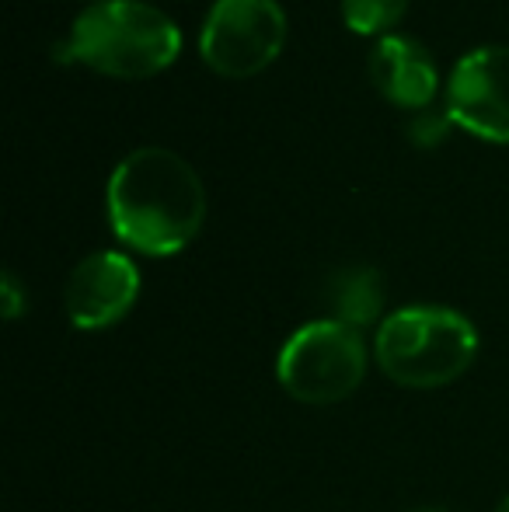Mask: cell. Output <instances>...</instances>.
Here are the masks:
<instances>
[{
  "instance_id": "obj_1",
  "label": "cell",
  "mask_w": 509,
  "mask_h": 512,
  "mask_svg": "<svg viewBox=\"0 0 509 512\" xmlns=\"http://www.w3.org/2000/svg\"><path fill=\"white\" fill-rule=\"evenodd\" d=\"M109 223L126 248L150 258L178 255L206 220V189L185 157L140 147L116 164L105 192Z\"/></svg>"
},
{
  "instance_id": "obj_2",
  "label": "cell",
  "mask_w": 509,
  "mask_h": 512,
  "mask_svg": "<svg viewBox=\"0 0 509 512\" xmlns=\"http://www.w3.org/2000/svg\"><path fill=\"white\" fill-rule=\"evenodd\" d=\"M67 49L95 74L143 81L178 60L182 32L147 0H98L77 14Z\"/></svg>"
},
{
  "instance_id": "obj_3",
  "label": "cell",
  "mask_w": 509,
  "mask_h": 512,
  "mask_svg": "<svg viewBox=\"0 0 509 512\" xmlns=\"http://www.w3.org/2000/svg\"><path fill=\"white\" fill-rule=\"evenodd\" d=\"M377 366L401 387H447L475 363L478 331L450 307H401L387 314L374 338Z\"/></svg>"
},
{
  "instance_id": "obj_4",
  "label": "cell",
  "mask_w": 509,
  "mask_h": 512,
  "mask_svg": "<svg viewBox=\"0 0 509 512\" xmlns=\"http://www.w3.org/2000/svg\"><path fill=\"white\" fill-rule=\"evenodd\" d=\"M367 377V345L342 321H311L297 328L276 359V380L293 401L335 405L346 401Z\"/></svg>"
},
{
  "instance_id": "obj_5",
  "label": "cell",
  "mask_w": 509,
  "mask_h": 512,
  "mask_svg": "<svg viewBox=\"0 0 509 512\" xmlns=\"http://www.w3.org/2000/svg\"><path fill=\"white\" fill-rule=\"evenodd\" d=\"M283 42L286 14L276 0H217L203 21L199 53L213 74L245 81L283 53Z\"/></svg>"
},
{
  "instance_id": "obj_6",
  "label": "cell",
  "mask_w": 509,
  "mask_h": 512,
  "mask_svg": "<svg viewBox=\"0 0 509 512\" xmlns=\"http://www.w3.org/2000/svg\"><path fill=\"white\" fill-rule=\"evenodd\" d=\"M447 119L478 140L509 143V46H482L457 60Z\"/></svg>"
},
{
  "instance_id": "obj_7",
  "label": "cell",
  "mask_w": 509,
  "mask_h": 512,
  "mask_svg": "<svg viewBox=\"0 0 509 512\" xmlns=\"http://www.w3.org/2000/svg\"><path fill=\"white\" fill-rule=\"evenodd\" d=\"M140 297V269L123 251H95L74 265L67 279V314L81 331H102L133 310Z\"/></svg>"
},
{
  "instance_id": "obj_8",
  "label": "cell",
  "mask_w": 509,
  "mask_h": 512,
  "mask_svg": "<svg viewBox=\"0 0 509 512\" xmlns=\"http://www.w3.org/2000/svg\"><path fill=\"white\" fill-rule=\"evenodd\" d=\"M370 81L391 105L426 112L440 91V70L429 49L412 35H384L370 49Z\"/></svg>"
},
{
  "instance_id": "obj_9",
  "label": "cell",
  "mask_w": 509,
  "mask_h": 512,
  "mask_svg": "<svg viewBox=\"0 0 509 512\" xmlns=\"http://www.w3.org/2000/svg\"><path fill=\"white\" fill-rule=\"evenodd\" d=\"M325 304L332 310V321H342L349 328H367L384 310V279L370 265L339 269L325 286Z\"/></svg>"
},
{
  "instance_id": "obj_10",
  "label": "cell",
  "mask_w": 509,
  "mask_h": 512,
  "mask_svg": "<svg viewBox=\"0 0 509 512\" xmlns=\"http://www.w3.org/2000/svg\"><path fill=\"white\" fill-rule=\"evenodd\" d=\"M412 0H342V18L356 35H391Z\"/></svg>"
},
{
  "instance_id": "obj_11",
  "label": "cell",
  "mask_w": 509,
  "mask_h": 512,
  "mask_svg": "<svg viewBox=\"0 0 509 512\" xmlns=\"http://www.w3.org/2000/svg\"><path fill=\"white\" fill-rule=\"evenodd\" d=\"M0 300H4V317H7V321H14V317L25 314L28 297H25V290H21L18 279H14V272H4V279H0Z\"/></svg>"
},
{
  "instance_id": "obj_12",
  "label": "cell",
  "mask_w": 509,
  "mask_h": 512,
  "mask_svg": "<svg viewBox=\"0 0 509 512\" xmlns=\"http://www.w3.org/2000/svg\"><path fill=\"white\" fill-rule=\"evenodd\" d=\"M436 129H443V122L429 119L426 112H419V122L412 126V133H415V140H419V143H429V140H440V133H436Z\"/></svg>"
},
{
  "instance_id": "obj_13",
  "label": "cell",
  "mask_w": 509,
  "mask_h": 512,
  "mask_svg": "<svg viewBox=\"0 0 509 512\" xmlns=\"http://www.w3.org/2000/svg\"><path fill=\"white\" fill-rule=\"evenodd\" d=\"M496 512H509V495H506L503 502H499V509H496Z\"/></svg>"
},
{
  "instance_id": "obj_14",
  "label": "cell",
  "mask_w": 509,
  "mask_h": 512,
  "mask_svg": "<svg viewBox=\"0 0 509 512\" xmlns=\"http://www.w3.org/2000/svg\"><path fill=\"white\" fill-rule=\"evenodd\" d=\"M95 4H98V0H95Z\"/></svg>"
}]
</instances>
